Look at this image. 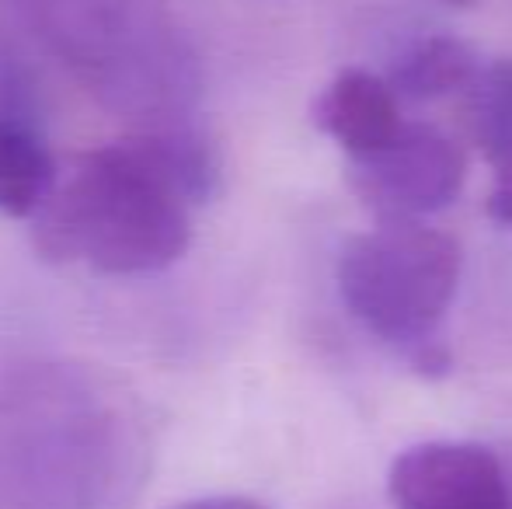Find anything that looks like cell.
Returning <instances> with one entry per match:
<instances>
[{
  "label": "cell",
  "instance_id": "4",
  "mask_svg": "<svg viewBox=\"0 0 512 509\" xmlns=\"http://www.w3.org/2000/svg\"><path fill=\"white\" fill-rule=\"evenodd\" d=\"M460 265L464 255L450 234L422 220H377L338 255V293L366 332L418 349L436 339L457 293Z\"/></svg>",
  "mask_w": 512,
  "mask_h": 509
},
{
  "label": "cell",
  "instance_id": "7",
  "mask_svg": "<svg viewBox=\"0 0 512 509\" xmlns=\"http://www.w3.org/2000/svg\"><path fill=\"white\" fill-rule=\"evenodd\" d=\"M310 119L324 136L338 143L349 157H363L387 143L401 126V98L391 81L370 70H342L328 88L317 95Z\"/></svg>",
  "mask_w": 512,
  "mask_h": 509
},
{
  "label": "cell",
  "instance_id": "6",
  "mask_svg": "<svg viewBox=\"0 0 512 509\" xmlns=\"http://www.w3.org/2000/svg\"><path fill=\"white\" fill-rule=\"evenodd\" d=\"M398 509H512L509 471L488 447L429 440L394 457L387 475Z\"/></svg>",
  "mask_w": 512,
  "mask_h": 509
},
{
  "label": "cell",
  "instance_id": "8",
  "mask_svg": "<svg viewBox=\"0 0 512 509\" xmlns=\"http://www.w3.org/2000/svg\"><path fill=\"white\" fill-rule=\"evenodd\" d=\"M481 67L471 46L457 35H425L398 56L387 81L401 102H436V98L467 95Z\"/></svg>",
  "mask_w": 512,
  "mask_h": 509
},
{
  "label": "cell",
  "instance_id": "14",
  "mask_svg": "<svg viewBox=\"0 0 512 509\" xmlns=\"http://www.w3.org/2000/svg\"><path fill=\"white\" fill-rule=\"evenodd\" d=\"M443 4H450V7H471V4H478V0H443Z\"/></svg>",
  "mask_w": 512,
  "mask_h": 509
},
{
  "label": "cell",
  "instance_id": "9",
  "mask_svg": "<svg viewBox=\"0 0 512 509\" xmlns=\"http://www.w3.org/2000/svg\"><path fill=\"white\" fill-rule=\"evenodd\" d=\"M56 164L42 140V126L0 112V213L35 217L56 185Z\"/></svg>",
  "mask_w": 512,
  "mask_h": 509
},
{
  "label": "cell",
  "instance_id": "5",
  "mask_svg": "<svg viewBox=\"0 0 512 509\" xmlns=\"http://www.w3.org/2000/svg\"><path fill=\"white\" fill-rule=\"evenodd\" d=\"M467 157L450 133L432 123H408L363 157H349L356 199L384 224L425 220L460 196Z\"/></svg>",
  "mask_w": 512,
  "mask_h": 509
},
{
  "label": "cell",
  "instance_id": "3",
  "mask_svg": "<svg viewBox=\"0 0 512 509\" xmlns=\"http://www.w3.org/2000/svg\"><path fill=\"white\" fill-rule=\"evenodd\" d=\"M21 32L102 109L136 126L192 119L203 56L171 0H4Z\"/></svg>",
  "mask_w": 512,
  "mask_h": 509
},
{
  "label": "cell",
  "instance_id": "1",
  "mask_svg": "<svg viewBox=\"0 0 512 509\" xmlns=\"http://www.w3.org/2000/svg\"><path fill=\"white\" fill-rule=\"evenodd\" d=\"M154 471L150 412L81 360L0 363V509H133Z\"/></svg>",
  "mask_w": 512,
  "mask_h": 509
},
{
  "label": "cell",
  "instance_id": "12",
  "mask_svg": "<svg viewBox=\"0 0 512 509\" xmlns=\"http://www.w3.org/2000/svg\"><path fill=\"white\" fill-rule=\"evenodd\" d=\"M175 509H272V506L251 496H203V499H189V503Z\"/></svg>",
  "mask_w": 512,
  "mask_h": 509
},
{
  "label": "cell",
  "instance_id": "13",
  "mask_svg": "<svg viewBox=\"0 0 512 509\" xmlns=\"http://www.w3.org/2000/svg\"><path fill=\"white\" fill-rule=\"evenodd\" d=\"M488 217L512 227V178H495V189L488 196Z\"/></svg>",
  "mask_w": 512,
  "mask_h": 509
},
{
  "label": "cell",
  "instance_id": "2",
  "mask_svg": "<svg viewBox=\"0 0 512 509\" xmlns=\"http://www.w3.org/2000/svg\"><path fill=\"white\" fill-rule=\"evenodd\" d=\"M220 189V147L196 119L136 126L84 150L35 213V248L56 265L150 276L192 245V213Z\"/></svg>",
  "mask_w": 512,
  "mask_h": 509
},
{
  "label": "cell",
  "instance_id": "11",
  "mask_svg": "<svg viewBox=\"0 0 512 509\" xmlns=\"http://www.w3.org/2000/svg\"><path fill=\"white\" fill-rule=\"evenodd\" d=\"M0 112L42 126V95L25 56L0 35Z\"/></svg>",
  "mask_w": 512,
  "mask_h": 509
},
{
  "label": "cell",
  "instance_id": "10",
  "mask_svg": "<svg viewBox=\"0 0 512 509\" xmlns=\"http://www.w3.org/2000/svg\"><path fill=\"white\" fill-rule=\"evenodd\" d=\"M464 123L495 178H512V56L481 67L464 95Z\"/></svg>",
  "mask_w": 512,
  "mask_h": 509
}]
</instances>
